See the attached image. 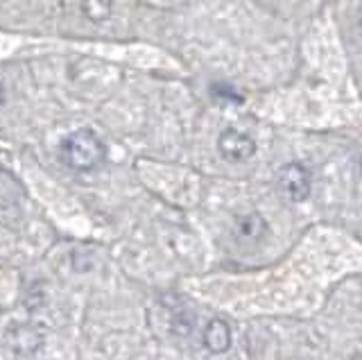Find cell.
I'll list each match as a JSON object with an SVG mask.
<instances>
[{
    "mask_svg": "<svg viewBox=\"0 0 362 360\" xmlns=\"http://www.w3.org/2000/svg\"><path fill=\"white\" fill-rule=\"evenodd\" d=\"M59 156L64 166H68L71 170L77 173H88L98 168L107 156L105 143L100 141V137L90 129H77L62 141L59 145Z\"/></svg>",
    "mask_w": 362,
    "mask_h": 360,
    "instance_id": "cell-1",
    "label": "cell"
},
{
    "mask_svg": "<svg viewBox=\"0 0 362 360\" xmlns=\"http://www.w3.org/2000/svg\"><path fill=\"white\" fill-rule=\"evenodd\" d=\"M313 179L308 168L301 163H288L279 173V188L290 202H305L310 195Z\"/></svg>",
    "mask_w": 362,
    "mask_h": 360,
    "instance_id": "cell-2",
    "label": "cell"
},
{
    "mask_svg": "<svg viewBox=\"0 0 362 360\" xmlns=\"http://www.w3.org/2000/svg\"><path fill=\"white\" fill-rule=\"evenodd\" d=\"M218 150H220V154L224 156L226 161L240 163V161L252 159L254 152H256V143H254L252 137H247V134L229 127V129H224L220 134Z\"/></svg>",
    "mask_w": 362,
    "mask_h": 360,
    "instance_id": "cell-3",
    "label": "cell"
},
{
    "mask_svg": "<svg viewBox=\"0 0 362 360\" xmlns=\"http://www.w3.org/2000/svg\"><path fill=\"white\" fill-rule=\"evenodd\" d=\"M204 347L211 354H224L231 347V329L224 320H211L204 329Z\"/></svg>",
    "mask_w": 362,
    "mask_h": 360,
    "instance_id": "cell-4",
    "label": "cell"
},
{
    "mask_svg": "<svg viewBox=\"0 0 362 360\" xmlns=\"http://www.w3.org/2000/svg\"><path fill=\"white\" fill-rule=\"evenodd\" d=\"M235 231L245 240H260L267 233V222L260 213H247L235 222Z\"/></svg>",
    "mask_w": 362,
    "mask_h": 360,
    "instance_id": "cell-5",
    "label": "cell"
},
{
    "mask_svg": "<svg viewBox=\"0 0 362 360\" xmlns=\"http://www.w3.org/2000/svg\"><path fill=\"white\" fill-rule=\"evenodd\" d=\"M9 342L11 347L16 349V352H34V349H39L41 344V335L37 329H32V326H18V329L11 331L9 335Z\"/></svg>",
    "mask_w": 362,
    "mask_h": 360,
    "instance_id": "cell-6",
    "label": "cell"
},
{
    "mask_svg": "<svg viewBox=\"0 0 362 360\" xmlns=\"http://www.w3.org/2000/svg\"><path fill=\"white\" fill-rule=\"evenodd\" d=\"M82 12L88 21L102 23L113 12V0H82Z\"/></svg>",
    "mask_w": 362,
    "mask_h": 360,
    "instance_id": "cell-7",
    "label": "cell"
},
{
    "mask_svg": "<svg viewBox=\"0 0 362 360\" xmlns=\"http://www.w3.org/2000/svg\"><path fill=\"white\" fill-rule=\"evenodd\" d=\"M213 95L215 98H224V100H233V103H240V95H235L229 86H213Z\"/></svg>",
    "mask_w": 362,
    "mask_h": 360,
    "instance_id": "cell-8",
    "label": "cell"
},
{
    "mask_svg": "<svg viewBox=\"0 0 362 360\" xmlns=\"http://www.w3.org/2000/svg\"><path fill=\"white\" fill-rule=\"evenodd\" d=\"M3 103H5V88L0 84V107H3Z\"/></svg>",
    "mask_w": 362,
    "mask_h": 360,
    "instance_id": "cell-9",
    "label": "cell"
}]
</instances>
